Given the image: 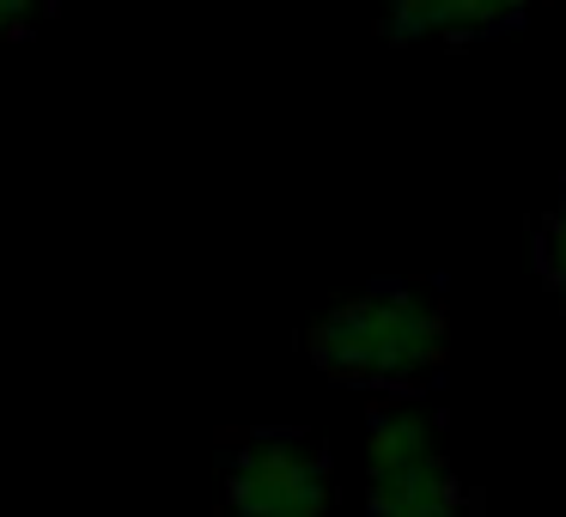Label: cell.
<instances>
[{
  "instance_id": "cell-2",
  "label": "cell",
  "mask_w": 566,
  "mask_h": 517,
  "mask_svg": "<svg viewBox=\"0 0 566 517\" xmlns=\"http://www.w3.org/2000/svg\"><path fill=\"white\" fill-rule=\"evenodd\" d=\"M366 505L371 517H463V487H457L427 414H415V408L371 414Z\"/></svg>"
},
{
  "instance_id": "cell-3",
  "label": "cell",
  "mask_w": 566,
  "mask_h": 517,
  "mask_svg": "<svg viewBox=\"0 0 566 517\" xmlns=\"http://www.w3.org/2000/svg\"><path fill=\"white\" fill-rule=\"evenodd\" d=\"M232 517H329L335 468L329 451L305 432H256L226 475Z\"/></svg>"
},
{
  "instance_id": "cell-5",
  "label": "cell",
  "mask_w": 566,
  "mask_h": 517,
  "mask_svg": "<svg viewBox=\"0 0 566 517\" xmlns=\"http://www.w3.org/2000/svg\"><path fill=\"white\" fill-rule=\"evenodd\" d=\"M542 274H548V286L566 305V189H560V201H554V213L542 220Z\"/></svg>"
},
{
  "instance_id": "cell-4",
  "label": "cell",
  "mask_w": 566,
  "mask_h": 517,
  "mask_svg": "<svg viewBox=\"0 0 566 517\" xmlns=\"http://www.w3.org/2000/svg\"><path fill=\"white\" fill-rule=\"evenodd\" d=\"M542 0H384V31L390 38H444V43H469L488 31L524 19Z\"/></svg>"
},
{
  "instance_id": "cell-1",
  "label": "cell",
  "mask_w": 566,
  "mask_h": 517,
  "mask_svg": "<svg viewBox=\"0 0 566 517\" xmlns=\"http://www.w3.org/2000/svg\"><path fill=\"white\" fill-rule=\"evenodd\" d=\"M305 354L329 378L366 390H408L444 354V310L427 286H371L311 323Z\"/></svg>"
},
{
  "instance_id": "cell-6",
  "label": "cell",
  "mask_w": 566,
  "mask_h": 517,
  "mask_svg": "<svg viewBox=\"0 0 566 517\" xmlns=\"http://www.w3.org/2000/svg\"><path fill=\"white\" fill-rule=\"evenodd\" d=\"M50 13V0H0V38H19Z\"/></svg>"
}]
</instances>
